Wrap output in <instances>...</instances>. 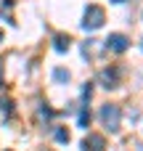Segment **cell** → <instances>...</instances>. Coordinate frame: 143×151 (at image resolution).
Returning <instances> with one entry per match:
<instances>
[{
    "instance_id": "cell-1",
    "label": "cell",
    "mask_w": 143,
    "mask_h": 151,
    "mask_svg": "<svg viewBox=\"0 0 143 151\" xmlns=\"http://www.w3.org/2000/svg\"><path fill=\"white\" fill-rule=\"evenodd\" d=\"M101 122L109 127V133H119V127H122V109L117 104L101 106Z\"/></svg>"
},
{
    "instance_id": "cell-2",
    "label": "cell",
    "mask_w": 143,
    "mask_h": 151,
    "mask_svg": "<svg viewBox=\"0 0 143 151\" xmlns=\"http://www.w3.org/2000/svg\"><path fill=\"white\" fill-rule=\"evenodd\" d=\"M103 21H106V11L101 8V5H88L85 8V16H82V27L85 29H101L103 27Z\"/></svg>"
},
{
    "instance_id": "cell-3",
    "label": "cell",
    "mask_w": 143,
    "mask_h": 151,
    "mask_svg": "<svg viewBox=\"0 0 143 151\" xmlns=\"http://www.w3.org/2000/svg\"><path fill=\"white\" fill-rule=\"evenodd\" d=\"M127 45H130V40H127L125 35H119V32H114V35H109V37H106V48H109V50H114V53H125V50H127Z\"/></svg>"
},
{
    "instance_id": "cell-4",
    "label": "cell",
    "mask_w": 143,
    "mask_h": 151,
    "mask_svg": "<svg viewBox=\"0 0 143 151\" xmlns=\"http://www.w3.org/2000/svg\"><path fill=\"white\" fill-rule=\"evenodd\" d=\"M82 151H106V141H103V135H98V133L88 135V138L82 141Z\"/></svg>"
},
{
    "instance_id": "cell-5",
    "label": "cell",
    "mask_w": 143,
    "mask_h": 151,
    "mask_svg": "<svg viewBox=\"0 0 143 151\" xmlns=\"http://www.w3.org/2000/svg\"><path fill=\"white\" fill-rule=\"evenodd\" d=\"M98 80H101L103 88H117L119 85V69H101Z\"/></svg>"
},
{
    "instance_id": "cell-6",
    "label": "cell",
    "mask_w": 143,
    "mask_h": 151,
    "mask_svg": "<svg viewBox=\"0 0 143 151\" xmlns=\"http://www.w3.org/2000/svg\"><path fill=\"white\" fill-rule=\"evenodd\" d=\"M69 45H72V37H69V35H56V50H58V53L69 50Z\"/></svg>"
},
{
    "instance_id": "cell-7",
    "label": "cell",
    "mask_w": 143,
    "mask_h": 151,
    "mask_svg": "<svg viewBox=\"0 0 143 151\" xmlns=\"http://www.w3.org/2000/svg\"><path fill=\"white\" fill-rule=\"evenodd\" d=\"M53 80L64 85V82H69V80H72V74H69L66 69H56V72H53Z\"/></svg>"
},
{
    "instance_id": "cell-8",
    "label": "cell",
    "mask_w": 143,
    "mask_h": 151,
    "mask_svg": "<svg viewBox=\"0 0 143 151\" xmlns=\"http://www.w3.org/2000/svg\"><path fill=\"white\" fill-rule=\"evenodd\" d=\"M56 141L58 143H69V130L66 127H56Z\"/></svg>"
},
{
    "instance_id": "cell-9",
    "label": "cell",
    "mask_w": 143,
    "mask_h": 151,
    "mask_svg": "<svg viewBox=\"0 0 143 151\" xmlns=\"http://www.w3.org/2000/svg\"><path fill=\"white\" fill-rule=\"evenodd\" d=\"M80 125H82V127H88V125H90V111H88V106L80 111Z\"/></svg>"
},
{
    "instance_id": "cell-10",
    "label": "cell",
    "mask_w": 143,
    "mask_h": 151,
    "mask_svg": "<svg viewBox=\"0 0 143 151\" xmlns=\"http://www.w3.org/2000/svg\"><path fill=\"white\" fill-rule=\"evenodd\" d=\"M50 117H53V111L45 109V106H40V119H50Z\"/></svg>"
},
{
    "instance_id": "cell-11",
    "label": "cell",
    "mask_w": 143,
    "mask_h": 151,
    "mask_svg": "<svg viewBox=\"0 0 143 151\" xmlns=\"http://www.w3.org/2000/svg\"><path fill=\"white\" fill-rule=\"evenodd\" d=\"M0 111H11V101H3L0 98Z\"/></svg>"
},
{
    "instance_id": "cell-12",
    "label": "cell",
    "mask_w": 143,
    "mask_h": 151,
    "mask_svg": "<svg viewBox=\"0 0 143 151\" xmlns=\"http://www.w3.org/2000/svg\"><path fill=\"white\" fill-rule=\"evenodd\" d=\"M0 42H3V32H0Z\"/></svg>"
},
{
    "instance_id": "cell-13",
    "label": "cell",
    "mask_w": 143,
    "mask_h": 151,
    "mask_svg": "<svg viewBox=\"0 0 143 151\" xmlns=\"http://www.w3.org/2000/svg\"><path fill=\"white\" fill-rule=\"evenodd\" d=\"M114 3H122V0H114Z\"/></svg>"
}]
</instances>
